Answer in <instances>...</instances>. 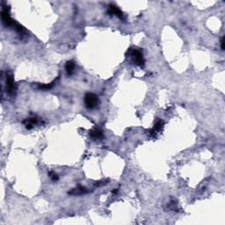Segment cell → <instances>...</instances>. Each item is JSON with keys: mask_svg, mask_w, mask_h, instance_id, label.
Masks as SVG:
<instances>
[{"mask_svg": "<svg viewBox=\"0 0 225 225\" xmlns=\"http://www.w3.org/2000/svg\"><path fill=\"white\" fill-rule=\"evenodd\" d=\"M6 87H7V91L9 94H12L13 91H15L13 77L11 73L6 75Z\"/></svg>", "mask_w": 225, "mask_h": 225, "instance_id": "3", "label": "cell"}, {"mask_svg": "<svg viewBox=\"0 0 225 225\" xmlns=\"http://www.w3.org/2000/svg\"><path fill=\"white\" fill-rule=\"evenodd\" d=\"M56 80L57 79H55L52 83L48 84H39L38 87H39V89H42V90H49V89H51L55 85V83Z\"/></svg>", "mask_w": 225, "mask_h": 225, "instance_id": "9", "label": "cell"}, {"mask_svg": "<svg viewBox=\"0 0 225 225\" xmlns=\"http://www.w3.org/2000/svg\"><path fill=\"white\" fill-rule=\"evenodd\" d=\"M65 69H66V72L68 73V75H71L75 70V62L73 61H69L66 63Z\"/></svg>", "mask_w": 225, "mask_h": 225, "instance_id": "6", "label": "cell"}, {"mask_svg": "<svg viewBox=\"0 0 225 225\" xmlns=\"http://www.w3.org/2000/svg\"><path fill=\"white\" fill-rule=\"evenodd\" d=\"M108 13H109L110 15H115V16H117L118 18H120V19L123 18V13H122V12H121L117 6H113V5H110V6H109Z\"/></svg>", "mask_w": 225, "mask_h": 225, "instance_id": "4", "label": "cell"}, {"mask_svg": "<svg viewBox=\"0 0 225 225\" xmlns=\"http://www.w3.org/2000/svg\"><path fill=\"white\" fill-rule=\"evenodd\" d=\"M86 192H87L86 188L82 187V186H78L77 189H74L73 191L70 192L69 194H71V195H83V194H85Z\"/></svg>", "mask_w": 225, "mask_h": 225, "instance_id": "8", "label": "cell"}, {"mask_svg": "<svg viewBox=\"0 0 225 225\" xmlns=\"http://www.w3.org/2000/svg\"><path fill=\"white\" fill-rule=\"evenodd\" d=\"M100 103L98 97L94 93H87L84 97V104L87 108H94Z\"/></svg>", "mask_w": 225, "mask_h": 225, "instance_id": "1", "label": "cell"}, {"mask_svg": "<svg viewBox=\"0 0 225 225\" xmlns=\"http://www.w3.org/2000/svg\"><path fill=\"white\" fill-rule=\"evenodd\" d=\"M164 121L162 120H158L156 123H155V125H154V127L152 128V129L150 131V135L151 136H156V134L158 132V131H160L163 128V127H164Z\"/></svg>", "mask_w": 225, "mask_h": 225, "instance_id": "5", "label": "cell"}, {"mask_svg": "<svg viewBox=\"0 0 225 225\" xmlns=\"http://www.w3.org/2000/svg\"><path fill=\"white\" fill-rule=\"evenodd\" d=\"M224 42H225V39L224 37L222 38V41H221V48H222V50H224Z\"/></svg>", "mask_w": 225, "mask_h": 225, "instance_id": "11", "label": "cell"}, {"mask_svg": "<svg viewBox=\"0 0 225 225\" xmlns=\"http://www.w3.org/2000/svg\"><path fill=\"white\" fill-rule=\"evenodd\" d=\"M49 176H50V178H51V179H52L53 181H56V180H58V179H59V177L57 176V174H55V173H54V172H49Z\"/></svg>", "mask_w": 225, "mask_h": 225, "instance_id": "10", "label": "cell"}, {"mask_svg": "<svg viewBox=\"0 0 225 225\" xmlns=\"http://www.w3.org/2000/svg\"><path fill=\"white\" fill-rule=\"evenodd\" d=\"M90 136L93 138L100 139V138L103 137V133L99 129H93V130L90 131Z\"/></svg>", "mask_w": 225, "mask_h": 225, "instance_id": "7", "label": "cell"}, {"mask_svg": "<svg viewBox=\"0 0 225 225\" xmlns=\"http://www.w3.org/2000/svg\"><path fill=\"white\" fill-rule=\"evenodd\" d=\"M130 55H131V57H132L134 62L136 64V65L142 66V67L144 65V58H143V52H142L141 50L136 49V48L131 49Z\"/></svg>", "mask_w": 225, "mask_h": 225, "instance_id": "2", "label": "cell"}]
</instances>
